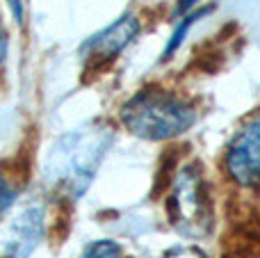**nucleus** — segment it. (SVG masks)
Masks as SVG:
<instances>
[{
  "instance_id": "9b49d317",
  "label": "nucleus",
  "mask_w": 260,
  "mask_h": 258,
  "mask_svg": "<svg viewBox=\"0 0 260 258\" xmlns=\"http://www.w3.org/2000/svg\"><path fill=\"white\" fill-rule=\"evenodd\" d=\"M7 48H9L7 32H5V27L0 25V62H5V57H7Z\"/></svg>"
},
{
  "instance_id": "f257e3e1",
  "label": "nucleus",
  "mask_w": 260,
  "mask_h": 258,
  "mask_svg": "<svg viewBox=\"0 0 260 258\" xmlns=\"http://www.w3.org/2000/svg\"><path fill=\"white\" fill-rule=\"evenodd\" d=\"M114 131L103 121H91L62 135L44 158V183L67 199H80L94 181Z\"/></svg>"
},
{
  "instance_id": "1a4fd4ad",
  "label": "nucleus",
  "mask_w": 260,
  "mask_h": 258,
  "mask_svg": "<svg viewBox=\"0 0 260 258\" xmlns=\"http://www.w3.org/2000/svg\"><path fill=\"white\" fill-rule=\"evenodd\" d=\"M18 197H21L18 195V187L14 185L12 178L0 169V213H5V210H7L9 206L18 199Z\"/></svg>"
},
{
  "instance_id": "f8f14e48",
  "label": "nucleus",
  "mask_w": 260,
  "mask_h": 258,
  "mask_svg": "<svg viewBox=\"0 0 260 258\" xmlns=\"http://www.w3.org/2000/svg\"><path fill=\"white\" fill-rule=\"evenodd\" d=\"M199 0H178V7H176V14H187L189 9H194Z\"/></svg>"
},
{
  "instance_id": "7ed1b4c3",
  "label": "nucleus",
  "mask_w": 260,
  "mask_h": 258,
  "mask_svg": "<svg viewBox=\"0 0 260 258\" xmlns=\"http://www.w3.org/2000/svg\"><path fill=\"white\" fill-rule=\"evenodd\" d=\"M171 227L187 238H203L212 229V199L206 176L197 163H187L174 174L167 195Z\"/></svg>"
},
{
  "instance_id": "6e6552de",
  "label": "nucleus",
  "mask_w": 260,
  "mask_h": 258,
  "mask_svg": "<svg viewBox=\"0 0 260 258\" xmlns=\"http://www.w3.org/2000/svg\"><path fill=\"white\" fill-rule=\"evenodd\" d=\"M121 247L114 240H96L85 249L82 258H121Z\"/></svg>"
},
{
  "instance_id": "f03ea898",
  "label": "nucleus",
  "mask_w": 260,
  "mask_h": 258,
  "mask_svg": "<svg viewBox=\"0 0 260 258\" xmlns=\"http://www.w3.org/2000/svg\"><path fill=\"white\" fill-rule=\"evenodd\" d=\"M199 114L189 101L160 87H146L123 103L121 123L133 135L151 142H165L187 133Z\"/></svg>"
},
{
  "instance_id": "0eeeda50",
  "label": "nucleus",
  "mask_w": 260,
  "mask_h": 258,
  "mask_svg": "<svg viewBox=\"0 0 260 258\" xmlns=\"http://www.w3.org/2000/svg\"><path fill=\"white\" fill-rule=\"evenodd\" d=\"M210 12V9H192V12H187L183 18H180V23L174 27V35H171V39L167 41V46H165V53H162V59H169L171 55L176 53V50L180 48V44L185 41V37H187V32H189V27L194 25V23L199 21V18H203L206 14Z\"/></svg>"
},
{
  "instance_id": "39448f33",
  "label": "nucleus",
  "mask_w": 260,
  "mask_h": 258,
  "mask_svg": "<svg viewBox=\"0 0 260 258\" xmlns=\"http://www.w3.org/2000/svg\"><path fill=\"white\" fill-rule=\"evenodd\" d=\"M226 174L242 187L260 185V114L249 119L231 140L224 158Z\"/></svg>"
},
{
  "instance_id": "9d476101",
  "label": "nucleus",
  "mask_w": 260,
  "mask_h": 258,
  "mask_svg": "<svg viewBox=\"0 0 260 258\" xmlns=\"http://www.w3.org/2000/svg\"><path fill=\"white\" fill-rule=\"evenodd\" d=\"M165 258H208V256L197 247H174V249L167 251Z\"/></svg>"
},
{
  "instance_id": "423d86ee",
  "label": "nucleus",
  "mask_w": 260,
  "mask_h": 258,
  "mask_svg": "<svg viewBox=\"0 0 260 258\" xmlns=\"http://www.w3.org/2000/svg\"><path fill=\"white\" fill-rule=\"evenodd\" d=\"M139 30H142V23L135 14H123L121 18L108 25L103 32L89 37V39L82 44L80 55L85 59L87 69H99L105 64L114 62L123 50L137 39Z\"/></svg>"
},
{
  "instance_id": "20e7f679",
  "label": "nucleus",
  "mask_w": 260,
  "mask_h": 258,
  "mask_svg": "<svg viewBox=\"0 0 260 258\" xmlns=\"http://www.w3.org/2000/svg\"><path fill=\"white\" fill-rule=\"evenodd\" d=\"M46 236V213L39 199L18 197L0 213V258H27Z\"/></svg>"
}]
</instances>
